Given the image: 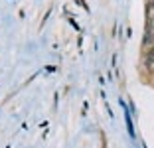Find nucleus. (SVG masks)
<instances>
[{
  "mask_svg": "<svg viewBox=\"0 0 154 148\" xmlns=\"http://www.w3.org/2000/svg\"><path fill=\"white\" fill-rule=\"evenodd\" d=\"M148 54H152V55H154V45H152V48L148 49Z\"/></svg>",
  "mask_w": 154,
  "mask_h": 148,
  "instance_id": "nucleus-2",
  "label": "nucleus"
},
{
  "mask_svg": "<svg viewBox=\"0 0 154 148\" xmlns=\"http://www.w3.org/2000/svg\"><path fill=\"white\" fill-rule=\"evenodd\" d=\"M140 45H142V49H150V48H152V45H154V32L146 30V34L142 36Z\"/></svg>",
  "mask_w": 154,
  "mask_h": 148,
  "instance_id": "nucleus-1",
  "label": "nucleus"
}]
</instances>
